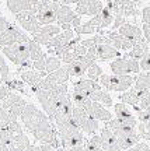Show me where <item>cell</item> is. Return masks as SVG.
I'll return each instance as SVG.
<instances>
[{
	"label": "cell",
	"instance_id": "obj_52",
	"mask_svg": "<svg viewBox=\"0 0 150 151\" xmlns=\"http://www.w3.org/2000/svg\"><path fill=\"white\" fill-rule=\"evenodd\" d=\"M117 1H132V3H135V4H138L140 0H117Z\"/></svg>",
	"mask_w": 150,
	"mask_h": 151
},
{
	"label": "cell",
	"instance_id": "obj_46",
	"mask_svg": "<svg viewBox=\"0 0 150 151\" xmlns=\"http://www.w3.org/2000/svg\"><path fill=\"white\" fill-rule=\"evenodd\" d=\"M128 151H150L149 146L146 144V143H136L133 147H130V148H128Z\"/></svg>",
	"mask_w": 150,
	"mask_h": 151
},
{
	"label": "cell",
	"instance_id": "obj_29",
	"mask_svg": "<svg viewBox=\"0 0 150 151\" xmlns=\"http://www.w3.org/2000/svg\"><path fill=\"white\" fill-rule=\"evenodd\" d=\"M27 45H28V50H30V59H31V62H35V60H39V59H42V58H45V53H43V50L41 49L39 43L30 39V42Z\"/></svg>",
	"mask_w": 150,
	"mask_h": 151
},
{
	"label": "cell",
	"instance_id": "obj_6",
	"mask_svg": "<svg viewBox=\"0 0 150 151\" xmlns=\"http://www.w3.org/2000/svg\"><path fill=\"white\" fill-rule=\"evenodd\" d=\"M111 71L117 76L130 74V73H139L140 66L139 60L130 59V58H118L111 63Z\"/></svg>",
	"mask_w": 150,
	"mask_h": 151
},
{
	"label": "cell",
	"instance_id": "obj_28",
	"mask_svg": "<svg viewBox=\"0 0 150 151\" xmlns=\"http://www.w3.org/2000/svg\"><path fill=\"white\" fill-rule=\"evenodd\" d=\"M88 97H90V99L93 102L102 104V105H105V106H111V105H112V98H111V95H109L107 91L101 90V88L93 91Z\"/></svg>",
	"mask_w": 150,
	"mask_h": 151
},
{
	"label": "cell",
	"instance_id": "obj_35",
	"mask_svg": "<svg viewBox=\"0 0 150 151\" xmlns=\"http://www.w3.org/2000/svg\"><path fill=\"white\" fill-rule=\"evenodd\" d=\"M73 31H75V34H77V35H83V34H94L97 31V28L87 21V22H84V24H80L79 27L73 28Z\"/></svg>",
	"mask_w": 150,
	"mask_h": 151
},
{
	"label": "cell",
	"instance_id": "obj_11",
	"mask_svg": "<svg viewBox=\"0 0 150 151\" xmlns=\"http://www.w3.org/2000/svg\"><path fill=\"white\" fill-rule=\"evenodd\" d=\"M60 31H62L59 25H55V24L42 25L38 32L34 34V39H32V41H35V42L39 43V45H48L49 41L54 37H56Z\"/></svg>",
	"mask_w": 150,
	"mask_h": 151
},
{
	"label": "cell",
	"instance_id": "obj_47",
	"mask_svg": "<svg viewBox=\"0 0 150 151\" xmlns=\"http://www.w3.org/2000/svg\"><path fill=\"white\" fill-rule=\"evenodd\" d=\"M142 20H143V24L150 25V7H145L143 9V11H142Z\"/></svg>",
	"mask_w": 150,
	"mask_h": 151
},
{
	"label": "cell",
	"instance_id": "obj_34",
	"mask_svg": "<svg viewBox=\"0 0 150 151\" xmlns=\"http://www.w3.org/2000/svg\"><path fill=\"white\" fill-rule=\"evenodd\" d=\"M87 74H88V78H90V80L98 81V78H100L101 74H102V70H101V67L94 62V63L90 65V67L87 69Z\"/></svg>",
	"mask_w": 150,
	"mask_h": 151
},
{
	"label": "cell",
	"instance_id": "obj_49",
	"mask_svg": "<svg viewBox=\"0 0 150 151\" xmlns=\"http://www.w3.org/2000/svg\"><path fill=\"white\" fill-rule=\"evenodd\" d=\"M9 27H10V22L7 21L4 17L0 14V34H3Z\"/></svg>",
	"mask_w": 150,
	"mask_h": 151
},
{
	"label": "cell",
	"instance_id": "obj_33",
	"mask_svg": "<svg viewBox=\"0 0 150 151\" xmlns=\"http://www.w3.org/2000/svg\"><path fill=\"white\" fill-rule=\"evenodd\" d=\"M80 130H83V132L87 133V134L96 133L97 130H98V120L94 118H91V116H88V118L84 120V123L80 126Z\"/></svg>",
	"mask_w": 150,
	"mask_h": 151
},
{
	"label": "cell",
	"instance_id": "obj_41",
	"mask_svg": "<svg viewBox=\"0 0 150 151\" xmlns=\"http://www.w3.org/2000/svg\"><path fill=\"white\" fill-rule=\"evenodd\" d=\"M9 124V113L1 105H0V129H3Z\"/></svg>",
	"mask_w": 150,
	"mask_h": 151
},
{
	"label": "cell",
	"instance_id": "obj_9",
	"mask_svg": "<svg viewBox=\"0 0 150 151\" xmlns=\"http://www.w3.org/2000/svg\"><path fill=\"white\" fill-rule=\"evenodd\" d=\"M34 92H35L39 104L42 105L43 112L46 113L49 120H52L54 115L56 113V108H55V101L52 95H51V92L48 90H42V88H37V90H34Z\"/></svg>",
	"mask_w": 150,
	"mask_h": 151
},
{
	"label": "cell",
	"instance_id": "obj_45",
	"mask_svg": "<svg viewBox=\"0 0 150 151\" xmlns=\"http://www.w3.org/2000/svg\"><path fill=\"white\" fill-rule=\"evenodd\" d=\"M45 58H46V56H45ZM45 58L32 62V67H34L37 71H45Z\"/></svg>",
	"mask_w": 150,
	"mask_h": 151
},
{
	"label": "cell",
	"instance_id": "obj_22",
	"mask_svg": "<svg viewBox=\"0 0 150 151\" xmlns=\"http://www.w3.org/2000/svg\"><path fill=\"white\" fill-rule=\"evenodd\" d=\"M96 50H97V59L100 60H111L114 58H118L119 56V50H117L111 45H105V43L97 45Z\"/></svg>",
	"mask_w": 150,
	"mask_h": 151
},
{
	"label": "cell",
	"instance_id": "obj_10",
	"mask_svg": "<svg viewBox=\"0 0 150 151\" xmlns=\"http://www.w3.org/2000/svg\"><path fill=\"white\" fill-rule=\"evenodd\" d=\"M104 9L101 0H80L76 4L77 16H96Z\"/></svg>",
	"mask_w": 150,
	"mask_h": 151
},
{
	"label": "cell",
	"instance_id": "obj_12",
	"mask_svg": "<svg viewBox=\"0 0 150 151\" xmlns=\"http://www.w3.org/2000/svg\"><path fill=\"white\" fill-rule=\"evenodd\" d=\"M94 62H91L86 58V56H79L76 58L72 63L66 65V69L69 71L70 77H81L87 73V69L90 67V65H93Z\"/></svg>",
	"mask_w": 150,
	"mask_h": 151
},
{
	"label": "cell",
	"instance_id": "obj_19",
	"mask_svg": "<svg viewBox=\"0 0 150 151\" xmlns=\"http://www.w3.org/2000/svg\"><path fill=\"white\" fill-rule=\"evenodd\" d=\"M146 53H149V43L146 41L145 38L140 39L139 42L133 43V46L130 50H128V53L125 58H130V59H135V60H140Z\"/></svg>",
	"mask_w": 150,
	"mask_h": 151
},
{
	"label": "cell",
	"instance_id": "obj_44",
	"mask_svg": "<svg viewBox=\"0 0 150 151\" xmlns=\"http://www.w3.org/2000/svg\"><path fill=\"white\" fill-rule=\"evenodd\" d=\"M135 108H138V109H150V92L147 94V95H145L143 98H140L139 105H138V106H135Z\"/></svg>",
	"mask_w": 150,
	"mask_h": 151
},
{
	"label": "cell",
	"instance_id": "obj_43",
	"mask_svg": "<svg viewBox=\"0 0 150 151\" xmlns=\"http://www.w3.org/2000/svg\"><path fill=\"white\" fill-rule=\"evenodd\" d=\"M126 22V18L121 14H117L114 16V22H112V29H118L119 27H122L123 24Z\"/></svg>",
	"mask_w": 150,
	"mask_h": 151
},
{
	"label": "cell",
	"instance_id": "obj_30",
	"mask_svg": "<svg viewBox=\"0 0 150 151\" xmlns=\"http://www.w3.org/2000/svg\"><path fill=\"white\" fill-rule=\"evenodd\" d=\"M121 101H122L123 104L138 106V105H139V95H138V91H136L135 88L123 91V94L121 95Z\"/></svg>",
	"mask_w": 150,
	"mask_h": 151
},
{
	"label": "cell",
	"instance_id": "obj_32",
	"mask_svg": "<svg viewBox=\"0 0 150 151\" xmlns=\"http://www.w3.org/2000/svg\"><path fill=\"white\" fill-rule=\"evenodd\" d=\"M59 67H62V60L58 56H46L45 58V73L46 74L58 70Z\"/></svg>",
	"mask_w": 150,
	"mask_h": 151
},
{
	"label": "cell",
	"instance_id": "obj_4",
	"mask_svg": "<svg viewBox=\"0 0 150 151\" xmlns=\"http://www.w3.org/2000/svg\"><path fill=\"white\" fill-rule=\"evenodd\" d=\"M25 105H27V102L20 95L13 94V92H10L3 99V104H1V106L9 113V120H17V119L20 118L24 108H25Z\"/></svg>",
	"mask_w": 150,
	"mask_h": 151
},
{
	"label": "cell",
	"instance_id": "obj_14",
	"mask_svg": "<svg viewBox=\"0 0 150 151\" xmlns=\"http://www.w3.org/2000/svg\"><path fill=\"white\" fill-rule=\"evenodd\" d=\"M75 31H73V28L72 29H64V31H60L56 37H54L51 41H49V43L46 45L49 48V50L51 52H54V50H56V49H60L63 48V46H66L67 43L75 38Z\"/></svg>",
	"mask_w": 150,
	"mask_h": 151
},
{
	"label": "cell",
	"instance_id": "obj_48",
	"mask_svg": "<svg viewBox=\"0 0 150 151\" xmlns=\"http://www.w3.org/2000/svg\"><path fill=\"white\" fill-rule=\"evenodd\" d=\"M10 94V90H9V87L4 86L3 83H0V101H3L7 95Z\"/></svg>",
	"mask_w": 150,
	"mask_h": 151
},
{
	"label": "cell",
	"instance_id": "obj_23",
	"mask_svg": "<svg viewBox=\"0 0 150 151\" xmlns=\"http://www.w3.org/2000/svg\"><path fill=\"white\" fill-rule=\"evenodd\" d=\"M88 115H90L91 118L97 119V120H104V122L111 120V112H109L108 109H105L101 104H98V102L91 104V108H90V111H88Z\"/></svg>",
	"mask_w": 150,
	"mask_h": 151
},
{
	"label": "cell",
	"instance_id": "obj_39",
	"mask_svg": "<svg viewBox=\"0 0 150 151\" xmlns=\"http://www.w3.org/2000/svg\"><path fill=\"white\" fill-rule=\"evenodd\" d=\"M6 127L10 130L13 134H21L22 133L21 124L18 123V120H9V124H7Z\"/></svg>",
	"mask_w": 150,
	"mask_h": 151
},
{
	"label": "cell",
	"instance_id": "obj_51",
	"mask_svg": "<svg viewBox=\"0 0 150 151\" xmlns=\"http://www.w3.org/2000/svg\"><path fill=\"white\" fill-rule=\"evenodd\" d=\"M80 24H81V18H80V16H75V18H73V20H72V22H70L72 28L79 27Z\"/></svg>",
	"mask_w": 150,
	"mask_h": 151
},
{
	"label": "cell",
	"instance_id": "obj_26",
	"mask_svg": "<svg viewBox=\"0 0 150 151\" xmlns=\"http://www.w3.org/2000/svg\"><path fill=\"white\" fill-rule=\"evenodd\" d=\"M7 1V7L13 14H18L21 11L31 10L32 0H6Z\"/></svg>",
	"mask_w": 150,
	"mask_h": 151
},
{
	"label": "cell",
	"instance_id": "obj_2",
	"mask_svg": "<svg viewBox=\"0 0 150 151\" xmlns=\"http://www.w3.org/2000/svg\"><path fill=\"white\" fill-rule=\"evenodd\" d=\"M1 50L14 65L24 67V69L32 66L27 43H13V45H9V46H3Z\"/></svg>",
	"mask_w": 150,
	"mask_h": 151
},
{
	"label": "cell",
	"instance_id": "obj_31",
	"mask_svg": "<svg viewBox=\"0 0 150 151\" xmlns=\"http://www.w3.org/2000/svg\"><path fill=\"white\" fill-rule=\"evenodd\" d=\"M135 90H149L150 91V73H140L135 80Z\"/></svg>",
	"mask_w": 150,
	"mask_h": 151
},
{
	"label": "cell",
	"instance_id": "obj_50",
	"mask_svg": "<svg viewBox=\"0 0 150 151\" xmlns=\"http://www.w3.org/2000/svg\"><path fill=\"white\" fill-rule=\"evenodd\" d=\"M39 150L41 151H56V148L52 147L51 144H48V143H42V144L39 146Z\"/></svg>",
	"mask_w": 150,
	"mask_h": 151
},
{
	"label": "cell",
	"instance_id": "obj_7",
	"mask_svg": "<svg viewBox=\"0 0 150 151\" xmlns=\"http://www.w3.org/2000/svg\"><path fill=\"white\" fill-rule=\"evenodd\" d=\"M30 38L27 37V34H24L18 27L11 25L6 29L3 34H0V46H9L13 43H28Z\"/></svg>",
	"mask_w": 150,
	"mask_h": 151
},
{
	"label": "cell",
	"instance_id": "obj_13",
	"mask_svg": "<svg viewBox=\"0 0 150 151\" xmlns=\"http://www.w3.org/2000/svg\"><path fill=\"white\" fill-rule=\"evenodd\" d=\"M88 22L97 28V31L101 29V28L111 27L114 22V13L109 10L108 7H104V9H102L98 14H96V16L93 17Z\"/></svg>",
	"mask_w": 150,
	"mask_h": 151
},
{
	"label": "cell",
	"instance_id": "obj_42",
	"mask_svg": "<svg viewBox=\"0 0 150 151\" xmlns=\"http://www.w3.org/2000/svg\"><path fill=\"white\" fill-rule=\"evenodd\" d=\"M139 66H140V69H142V70L150 71V52L149 53H146L145 56L140 59Z\"/></svg>",
	"mask_w": 150,
	"mask_h": 151
},
{
	"label": "cell",
	"instance_id": "obj_15",
	"mask_svg": "<svg viewBox=\"0 0 150 151\" xmlns=\"http://www.w3.org/2000/svg\"><path fill=\"white\" fill-rule=\"evenodd\" d=\"M119 34L125 37L126 39L129 41H132L133 43L139 42L140 39H143V32H142V29L139 27H136L133 24H129V22H125L122 27H119Z\"/></svg>",
	"mask_w": 150,
	"mask_h": 151
},
{
	"label": "cell",
	"instance_id": "obj_16",
	"mask_svg": "<svg viewBox=\"0 0 150 151\" xmlns=\"http://www.w3.org/2000/svg\"><path fill=\"white\" fill-rule=\"evenodd\" d=\"M46 77L45 71H34V70H25L21 73V78L24 83H27L32 90H37L41 86L43 78Z\"/></svg>",
	"mask_w": 150,
	"mask_h": 151
},
{
	"label": "cell",
	"instance_id": "obj_53",
	"mask_svg": "<svg viewBox=\"0 0 150 151\" xmlns=\"http://www.w3.org/2000/svg\"><path fill=\"white\" fill-rule=\"evenodd\" d=\"M0 151H10V150H9V146H0Z\"/></svg>",
	"mask_w": 150,
	"mask_h": 151
},
{
	"label": "cell",
	"instance_id": "obj_37",
	"mask_svg": "<svg viewBox=\"0 0 150 151\" xmlns=\"http://www.w3.org/2000/svg\"><path fill=\"white\" fill-rule=\"evenodd\" d=\"M9 66L6 65L4 59H3V56L0 55V83H7L9 81Z\"/></svg>",
	"mask_w": 150,
	"mask_h": 151
},
{
	"label": "cell",
	"instance_id": "obj_27",
	"mask_svg": "<svg viewBox=\"0 0 150 151\" xmlns=\"http://www.w3.org/2000/svg\"><path fill=\"white\" fill-rule=\"evenodd\" d=\"M30 144H31V143H30V139H28L24 133H21V134H14L11 143L9 144V150L10 151H22V150H25Z\"/></svg>",
	"mask_w": 150,
	"mask_h": 151
},
{
	"label": "cell",
	"instance_id": "obj_18",
	"mask_svg": "<svg viewBox=\"0 0 150 151\" xmlns=\"http://www.w3.org/2000/svg\"><path fill=\"white\" fill-rule=\"evenodd\" d=\"M69 77H70L69 71H67L66 66H64V67H59L58 70L46 74V77L43 80L46 83H49V84H52V86H59V84H66L67 80H69Z\"/></svg>",
	"mask_w": 150,
	"mask_h": 151
},
{
	"label": "cell",
	"instance_id": "obj_8",
	"mask_svg": "<svg viewBox=\"0 0 150 151\" xmlns=\"http://www.w3.org/2000/svg\"><path fill=\"white\" fill-rule=\"evenodd\" d=\"M16 16V20L17 22L21 25L25 31L28 32H31L32 35L35 32H38L39 29H41V24L39 21L37 20V16H35V13H32L31 10H27V11H21V13H18V14H14Z\"/></svg>",
	"mask_w": 150,
	"mask_h": 151
},
{
	"label": "cell",
	"instance_id": "obj_55",
	"mask_svg": "<svg viewBox=\"0 0 150 151\" xmlns=\"http://www.w3.org/2000/svg\"><path fill=\"white\" fill-rule=\"evenodd\" d=\"M114 0H107V3H112Z\"/></svg>",
	"mask_w": 150,
	"mask_h": 151
},
{
	"label": "cell",
	"instance_id": "obj_3",
	"mask_svg": "<svg viewBox=\"0 0 150 151\" xmlns=\"http://www.w3.org/2000/svg\"><path fill=\"white\" fill-rule=\"evenodd\" d=\"M98 81H100V86L105 87L109 91L123 92L130 88V86L135 83V78L129 74H122V76L101 74V77L98 78Z\"/></svg>",
	"mask_w": 150,
	"mask_h": 151
},
{
	"label": "cell",
	"instance_id": "obj_17",
	"mask_svg": "<svg viewBox=\"0 0 150 151\" xmlns=\"http://www.w3.org/2000/svg\"><path fill=\"white\" fill-rule=\"evenodd\" d=\"M107 37L109 39V45L114 46L117 50H130L133 46V42L122 37L119 32H107Z\"/></svg>",
	"mask_w": 150,
	"mask_h": 151
},
{
	"label": "cell",
	"instance_id": "obj_54",
	"mask_svg": "<svg viewBox=\"0 0 150 151\" xmlns=\"http://www.w3.org/2000/svg\"><path fill=\"white\" fill-rule=\"evenodd\" d=\"M62 151H72V150H67V148H62Z\"/></svg>",
	"mask_w": 150,
	"mask_h": 151
},
{
	"label": "cell",
	"instance_id": "obj_1",
	"mask_svg": "<svg viewBox=\"0 0 150 151\" xmlns=\"http://www.w3.org/2000/svg\"><path fill=\"white\" fill-rule=\"evenodd\" d=\"M21 120L24 127L30 133H32L35 140L41 141V143H51L54 136L56 134V132H55L49 118L46 116V113L39 111L32 104L25 105V108L21 113Z\"/></svg>",
	"mask_w": 150,
	"mask_h": 151
},
{
	"label": "cell",
	"instance_id": "obj_38",
	"mask_svg": "<svg viewBox=\"0 0 150 151\" xmlns=\"http://www.w3.org/2000/svg\"><path fill=\"white\" fill-rule=\"evenodd\" d=\"M138 134H139L140 139L150 140V123L140 122V123L138 124Z\"/></svg>",
	"mask_w": 150,
	"mask_h": 151
},
{
	"label": "cell",
	"instance_id": "obj_40",
	"mask_svg": "<svg viewBox=\"0 0 150 151\" xmlns=\"http://www.w3.org/2000/svg\"><path fill=\"white\" fill-rule=\"evenodd\" d=\"M138 119L143 123H150V109H138Z\"/></svg>",
	"mask_w": 150,
	"mask_h": 151
},
{
	"label": "cell",
	"instance_id": "obj_25",
	"mask_svg": "<svg viewBox=\"0 0 150 151\" xmlns=\"http://www.w3.org/2000/svg\"><path fill=\"white\" fill-rule=\"evenodd\" d=\"M72 102H73V105L80 106V108H83L87 113H88L93 101L90 99L88 95H86V94H83V92H80V91H75V90H73V94H72Z\"/></svg>",
	"mask_w": 150,
	"mask_h": 151
},
{
	"label": "cell",
	"instance_id": "obj_24",
	"mask_svg": "<svg viewBox=\"0 0 150 151\" xmlns=\"http://www.w3.org/2000/svg\"><path fill=\"white\" fill-rule=\"evenodd\" d=\"M114 109H115V115H117V118L121 119V120H125V122H128V123H132L136 126V118H135L132 112H130V109L125 105L123 102L121 104H115L114 105Z\"/></svg>",
	"mask_w": 150,
	"mask_h": 151
},
{
	"label": "cell",
	"instance_id": "obj_20",
	"mask_svg": "<svg viewBox=\"0 0 150 151\" xmlns=\"http://www.w3.org/2000/svg\"><path fill=\"white\" fill-rule=\"evenodd\" d=\"M75 16V10H72L67 4H60L58 9V13H56V22L59 27L64 25V24H70Z\"/></svg>",
	"mask_w": 150,
	"mask_h": 151
},
{
	"label": "cell",
	"instance_id": "obj_36",
	"mask_svg": "<svg viewBox=\"0 0 150 151\" xmlns=\"http://www.w3.org/2000/svg\"><path fill=\"white\" fill-rule=\"evenodd\" d=\"M13 133L7 127H3L0 129V146H9L13 140Z\"/></svg>",
	"mask_w": 150,
	"mask_h": 151
},
{
	"label": "cell",
	"instance_id": "obj_5",
	"mask_svg": "<svg viewBox=\"0 0 150 151\" xmlns=\"http://www.w3.org/2000/svg\"><path fill=\"white\" fill-rule=\"evenodd\" d=\"M59 6L60 3H55V1H48V3L41 1V6L35 13L39 24L41 25H48V24L56 22V13H58Z\"/></svg>",
	"mask_w": 150,
	"mask_h": 151
},
{
	"label": "cell",
	"instance_id": "obj_21",
	"mask_svg": "<svg viewBox=\"0 0 150 151\" xmlns=\"http://www.w3.org/2000/svg\"><path fill=\"white\" fill-rule=\"evenodd\" d=\"M100 88H101L100 83L93 81L90 78H83V80H79L75 83V91H80L83 94H86V95H90L93 91L100 90Z\"/></svg>",
	"mask_w": 150,
	"mask_h": 151
}]
</instances>
